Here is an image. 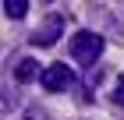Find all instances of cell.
<instances>
[{"mask_svg": "<svg viewBox=\"0 0 124 120\" xmlns=\"http://www.w3.org/2000/svg\"><path fill=\"white\" fill-rule=\"evenodd\" d=\"M4 11H7V18H25L29 14V0H4Z\"/></svg>", "mask_w": 124, "mask_h": 120, "instance_id": "obj_5", "label": "cell"}, {"mask_svg": "<svg viewBox=\"0 0 124 120\" xmlns=\"http://www.w3.org/2000/svg\"><path fill=\"white\" fill-rule=\"evenodd\" d=\"M114 102L124 106V74H117V81H114Z\"/></svg>", "mask_w": 124, "mask_h": 120, "instance_id": "obj_6", "label": "cell"}, {"mask_svg": "<svg viewBox=\"0 0 124 120\" xmlns=\"http://www.w3.org/2000/svg\"><path fill=\"white\" fill-rule=\"evenodd\" d=\"M71 56H75L82 67H92L99 56H103V35L99 32H75L71 35Z\"/></svg>", "mask_w": 124, "mask_h": 120, "instance_id": "obj_1", "label": "cell"}, {"mask_svg": "<svg viewBox=\"0 0 124 120\" xmlns=\"http://www.w3.org/2000/svg\"><path fill=\"white\" fill-rule=\"evenodd\" d=\"M43 88L46 92H67V88H75V74H71V67L67 64H50L43 67Z\"/></svg>", "mask_w": 124, "mask_h": 120, "instance_id": "obj_2", "label": "cell"}, {"mask_svg": "<svg viewBox=\"0 0 124 120\" xmlns=\"http://www.w3.org/2000/svg\"><path fill=\"white\" fill-rule=\"evenodd\" d=\"M60 28H64V18H60V14H50V18L32 32V42H36V46H50V42L60 35Z\"/></svg>", "mask_w": 124, "mask_h": 120, "instance_id": "obj_3", "label": "cell"}, {"mask_svg": "<svg viewBox=\"0 0 124 120\" xmlns=\"http://www.w3.org/2000/svg\"><path fill=\"white\" fill-rule=\"evenodd\" d=\"M43 4H50V0H43Z\"/></svg>", "mask_w": 124, "mask_h": 120, "instance_id": "obj_7", "label": "cell"}, {"mask_svg": "<svg viewBox=\"0 0 124 120\" xmlns=\"http://www.w3.org/2000/svg\"><path fill=\"white\" fill-rule=\"evenodd\" d=\"M36 78H43V74H39V64L32 60V56H21L18 64H14V81H21V85H32Z\"/></svg>", "mask_w": 124, "mask_h": 120, "instance_id": "obj_4", "label": "cell"}]
</instances>
